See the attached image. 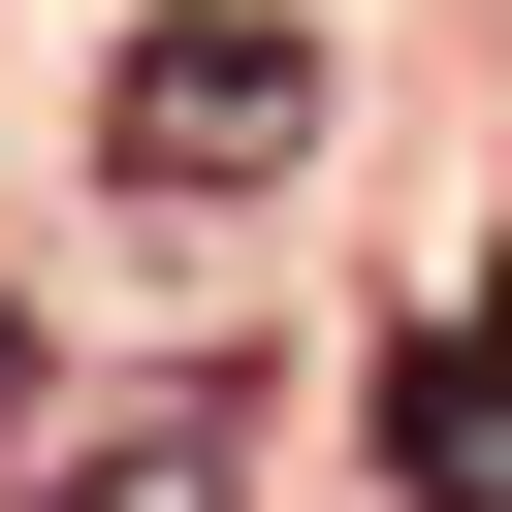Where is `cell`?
<instances>
[{
    "label": "cell",
    "instance_id": "cell-1",
    "mask_svg": "<svg viewBox=\"0 0 512 512\" xmlns=\"http://www.w3.org/2000/svg\"><path fill=\"white\" fill-rule=\"evenodd\" d=\"M288 160H320V32H288V0H160V32L96 64V192L224 224V192H288Z\"/></svg>",
    "mask_w": 512,
    "mask_h": 512
},
{
    "label": "cell",
    "instance_id": "cell-2",
    "mask_svg": "<svg viewBox=\"0 0 512 512\" xmlns=\"http://www.w3.org/2000/svg\"><path fill=\"white\" fill-rule=\"evenodd\" d=\"M384 480L416 512H512V320H416L384 352Z\"/></svg>",
    "mask_w": 512,
    "mask_h": 512
},
{
    "label": "cell",
    "instance_id": "cell-3",
    "mask_svg": "<svg viewBox=\"0 0 512 512\" xmlns=\"http://www.w3.org/2000/svg\"><path fill=\"white\" fill-rule=\"evenodd\" d=\"M32 512H256V384H128V416H96Z\"/></svg>",
    "mask_w": 512,
    "mask_h": 512
},
{
    "label": "cell",
    "instance_id": "cell-4",
    "mask_svg": "<svg viewBox=\"0 0 512 512\" xmlns=\"http://www.w3.org/2000/svg\"><path fill=\"white\" fill-rule=\"evenodd\" d=\"M0 448H32V320H0Z\"/></svg>",
    "mask_w": 512,
    "mask_h": 512
}]
</instances>
